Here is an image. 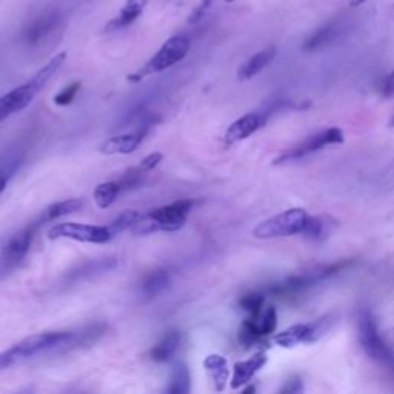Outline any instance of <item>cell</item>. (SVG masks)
I'll list each match as a JSON object with an SVG mask.
<instances>
[{
	"mask_svg": "<svg viewBox=\"0 0 394 394\" xmlns=\"http://www.w3.org/2000/svg\"><path fill=\"white\" fill-rule=\"evenodd\" d=\"M65 59L66 52H59L57 56L52 57L47 65L34 74L33 79H29L24 85H20L16 89L10 91L8 94L0 97V122L27 108L28 105L33 102V98L37 96V93L47 85L48 80L57 73L59 68L64 65Z\"/></svg>",
	"mask_w": 394,
	"mask_h": 394,
	"instance_id": "cell-1",
	"label": "cell"
},
{
	"mask_svg": "<svg viewBox=\"0 0 394 394\" xmlns=\"http://www.w3.org/2000/svg\"><path fill=\"white\" fill-rule=\"evenodd\" d=\"M194 203L196 202L191 199H182L170 203V205L159 207L153 211H149L148 214H142V217L136 222L131 230L136 234L177 231L185 225Z\"/></svg>",
	"mask_w": 394,
	"mask_h": 394,
	"instance_id": "cell-2",
	"label": "cell"
},
{
	"mask_svg": "<svg viewBox=\"0 0 394 394\" xmlns=\"http://www.w3.org/2000/svg\"><path fill=\"white\" fill-rule=\"evenodd\" d=\"M356 261L353 259H345L339 261L336 263L327 265V267L312 270L305 272V275L299 276H291L282 282H277L275 285L270 286V293L276 298H298V296L307 293L308 290H312L313 286L319 285L323 280H327L333 276L340 275L342 271H346L348 268H351Z\"/></svg>",
	"mask_w": 394,
	"mask_h": 394,
	"instance_id": "cell-3",
	"label": "cell"
},
{
	"mask_svg": "<svg viewBox=\"0 0 394 394\" xmlns=\"http://www.w3.org/2000/svg\"><path fill=\"white\" fill-rule=\"evenodd\" d=\"M189 47H191V42H189L188 37L185 36L170 37V39L162 45L161 50H159L156 54L140 68V70L128 75L126 78L128 82L138 83L151 74H157L161 71L168 70L170 66L176 65L188 54Z\"/></svg>",
	"mask_w": 394,
	"mask_h": 394,
	"instance_id": "cell-4",
	"label": "cell"
},
{
	"mask_svg": "<svg viewBox=\"0 0 394 394\" xmlns=\"http://www.w3.org/2000/svg\"><path fill=\"white\" fill-rule=\"evenodd\" d=\"M309 214L304 208H290L263 222L253 230V236L257 239H277L290 238L304 231Z\"/></svg>",
	"mask_w": 394,
	"mask_h": 394,
	"instance_id": "cell-5",
	"label": "cell"
},
{
	"mask_svg": "<svg viewBox=\"0 0 394 394\" xmlns=\"http://www.w3.org/2000/svg\"><path fill=\"white\" fill-rule=\"evenodd\" d=\"M359 342L371 359L381 365L394 368V351L384 340L370 309H362L359 314Z\"/></svg>",
	"mask_w": 394,
	"mask_h": 394,
	"instance_id": "cell-6",
	"label": "cell"
},
{
	"mask_svg": "<svg viewBox=\"0 0 394 394\" xmlns=\"http://www.w3.org/2000/svg\"><path fill=\"white\" fill-rule=\"evenodd\" d=\"M344 140H345V136L342 130H339V128H327V130L313 134L312 138H308L304 142L298 143V145L288 148L279 157H276V161L272 163L286 165V163H291L296 161H300V159L312 156L317 153V151L323 149L325 147L339 145V143H342Z\"/></svg>",
	"mask_w": 394,
	"mask_h": 394,
	"instance_id": "cell-7",
	"label": "cell"
},
{
	"mask_svg": "<svg viewBox=\"0 0 394 394\" xmlns=\"http://www.w3.org/2000/svg\"><path fill=\"white\" fill-rule=\"evenodd\" d=\"M333 325V316H323L308 323H296L277 333L275 344L282 348H294L300 344H313L319 340Z\"/></svg>",
	"mask_w": 394,
	"mask_h": 394,
	"instance_id": "cell-8",
	"label": "cell"
},
{
	"mask_svg": "<svg viewBox=\"0 0 394 394\" xmlns=\"http://www.w3.org/2000/svg\"><path fill=\"white\" fill-rule=\"evenodd\" d=\"M50 239H71L85 244H107L112 238L110 226L102 225H87V224H74L62 222L50 228Z\"/></svg>",
	"mask_w": 394,
	"mask_h": 394,
	"instance_id": "cell-9",
	"label": "cell"
},
{
	"mask_svg": "<svg viewBox=\"0 0 394 394\" xmlns=\"http://www.w3.org/2000/svg\"><path fill=\"white\" fill-rule=\"evenodd\" d=\"M277 327V313L275 307L262 308L259 313L249 316L239 330V342L244 346H251L261 342L263 337L275 333Z\"/></svg>",
	"mask_w": 394,
	"mask_h": 394,
	"instance_id": "cell-10",
	"label": "cell"
},
{
	"mask_svg": "<svg viewBox=\"0 0 394 394\" xmlns=\"http://www.w3.org/2000/svg\"><path fill=\"white\" fill-rule=\"evenodd\" d=\"M37 226H39L37 222L28 225L27 228L20 230L8 240V244H6L3 248L2 257H0V263H2V267L5 270L17 267V265L25 259L29 248H31V242Z\"/></svg>",
	"mask_w": 394,
	"mask_h": 394,
	"instance_id": "cell-11",
	"label": "cell"
},
{
	"mask_svg": "<svg viewBox=\"0 0 394 394\" xmlns=\"http://www.w3.org/2000/svg\"><path fill=\"white\" fill-rule=\"evenodd\" d=\"M59 13L50 11L47 14H42L41 17H37L29 24L24 31V41L29 47H39L45 41L48 39L52 33L56 31L59 25Z\"/></svg>",
	"mask_w": 394,
	"mask_h": 394,
	"instance_id": "cell-12",
	"label": "cell"
},
{
	"mask_svg": "<svg viewBox=\"0 0 394 394\" xmlns=\"http://www.w3.org/2000/svg\"><path fill=\"white\" fill-rule=\"evenodd\" d=\"M148 133V128H138L133 133H125L119 136H112L108 140H105L101 145L102 154H130L138 149V147L145 139V134Z\"/></svg>",
	"mask_w": 394,
	"mask_h": 394,
	"instance_id": "cell-13",
	"label": "cell"
},
{
	"mask_svg": "<svg viewBox=\"0 0 394 394\" xmlns=\"http://www.w3.org/2000/svg\"><path fill=\"white\" fill-rule=\"evenodd\" d=\"M265 122H267V120H265L263 115H259V112H249V115L239 117L238 120H234L228 126V130H226L225 143L226 145H233V143L248 139L249 136L259 130Z\"/></svg>",
	"mask_w": 394,
	"mask_h": 394,
	"instance_id": "cell-14",
	"label": "cell"
},
{
	"mask_svg": "<svg viewBox=\"0 0 394 394\" xmlns=\"http://www.w3.org/2000/svg\"><path fill=\"white\" fill-rule=\"evenodd\" d=\"M267 360H268L267 354H265L263 351H259L247 360L238 362L236 365H234V370H233L231 388L238 390V388H240V386L249 384V381H251V379L265 367Z\"/></svg>",
	"mask_w": 394,
	"mask_h": 394,
	"instance_id": "cell-15",
	"label": "cell"
},
{
	"mask_svg": "<svg viewBox=\"0 0 394 394\" xmlns=\"http://www.w3.org/2000/svg\"><path fill=\"white\" fill-rule=\"evenodd\" d=\"M117 263L119 262L117 259H115V257H102V259L85 262V263H82L80 267L74 268L68 272L66 282L78 284V282H82V280H88L96 276H101L103 275V272L115 270L117 267Z\"/></svg>",
	"mask_w": 394,
	"mask_h": 394,
	"instance_id": "cell-16",
	"label": "cell"
},
{
	"mask_svg": "<svg viewBox=\"0 0 394 394\" xmlns=\"http://www.w3.org/2000/svg\"><path fill=\"white\" fill-rule=\"evenodd\" d=\"M203 368L213 384L216 391H224L230 379L228 360L222 354H208L203 360Z\"/></svg>",
	"mask_w": 394,
	"mask_h": 394,
	"instance_id": "cell-17",
	"label": "cell"
},
{
	"mask_svg": "<svg viewBox=\"0 0 394 394\" xmlns=\"http://www.w3.org/2000/svg\"><path fill=\"white\" fill-rule=\"evenodd\" d=\"M147 6V0H125V3L122 8H120L119 14L108 22V25L105 27V31H117V29H122L133 25L136 20H138L143 10Z\"/></svg>",
	"mask_w": 394,
	"mask_h": 394,
	"instance_id": "cell-18",
	"label": "cell"
},
{
	"mask_svg": "<svg viewBox=\"0 0 394 394\" xmlns=\"http://www.w3.org/2000/svg\"><path fill=\"white\" fill-rule=\"evenodd\" d=\"M276 54H277L276 47H270V48H265L259 52H256L254 56L249 57L247 62H244V65L239 68V71H238L239 80L253 79L254 75L263 71L265 68H267L272 60H275Z\"/></svg>",
	"mask_w": 394,
	"mask_h": 394,
	"instance_id": "cell-19",
	"label": "cell"
},
{
	"mask_svg": "<svg viewBox=\"0 0 394 394\" xmlns=\"http://www.w3.org/2000/svg\"><path fill=\"white\" fill-rule=\"evenodd\" d=\"M182 342V335L177 330H170L165 333V336L159 340V342L153 346V350L149 351L151 359L154 362H168L174 354L177 353L179 346Z\"/></svg>",
	"mask_w": 394,
	"mask_h": 394,
	"instance_id": "cell-20",
	"label": "cell"
},
{
	"mask_svg": "<svg viewBox=\"0 0 394 394\" xmlns=\"http://www.w3.org/2000/svg\"><path fill=\"white\" fill-rule=\"evenodd\" d=\"M342 33V28H340L339 22H330L325 27L319 28L317 31H314L308 39L304 42V51H317L321 48H325L327 45L335 42L337 37Z\"/></svg>",
	"mask_w": 394,
	"mask_h": 394,
	"instance_id": "cell-21",
	"label": "cell"
},
{
	"mask_svg": "<svg viewBox=\"0 0 394 394\" xmlns=\"http://www.w3.org/2000/svg\"><path fill=\"white\" fill-rule=\"evenodd\" d=\"M170 284H171L170 272L166 270L159 268V270L148 272L145 279H143L142 293L147 299H153V298H156V296L161 294L162 291H165L166 288L170 286Z\"/></svg>",
	"mask_w": 394,
	"mask_h": 394,
	"instance_id": "cell-22",
	"label": "cell"
},
{
	"mask_svg": "<svg viewBox=\"0 0 394 394\" xmlns=\"http://www.w3.org/2000/svg\"><path fill=\"white\" fill-rule=\"evenodd\" d=\"M82 207H83V200H80V199H68V200H62V202H56L43 211L42 216L39 217V221H37V224L41 225V224H45V222L56 221V219L75 213V211H79Z\"/></svg>",
	"mask_w": 394,
	"mask_h": 394,
	"instance_id": "cell-23",
	"label": "cell"
},
{
	"mask_svg": "<svg viewBox=\"0 0 394 394\" xmlns=\"http://www.w3.org/2000/svg\"><path fill=\"white\" fill-rule=\"evenodd\" d=\"M333 228V221L325 216H309L302 236L309 239V240H323L325 238L330 236Z\"/></svg>",
	"mask_w": 394,
	"mask_h": 394,
	"instance_id": "cell-24",
	"label": "cell"
},
{
	"mask_svg": "<svg viewBox=\"0 0 394 394\" xmlns=\"http://www.w3.org/2000/svg\"><path fill=\"white\" fill-rule=\"evenodd\" d=\"M22 163V154L11 151L0 157V194L3 193V189L8 185L10 179L16 174L19 166Z\"/></svg>",
	"mask_w": 394,
	"mask_h": 394,
	"instance_id": "cell-25",
	"label": "cell"
},
{
	"mask_svg": "<svg viewBox=\"0 0 394 394\" xmlns=\"http://www.w3.org/2000/svg\"><path fill=\"white\" fill-rule=\"evenodd\" d=\"M122 191V187H120L119 180L117 182H105V184L97 185L94 189V202L98 208H108L110 205H112V202L117 199L119 193Z\"/></svg>",
	"mask_w": 394,
	"mask_h": 394,
	"instance_id": "cell-26",
	"label": "cell"
},
{
	"mask_svg": "<svg viewBox=\"0 0 394 394\" xmlns=\"http://www.w3.org/2000/svg\"><path fill=\"white\" fill-rule=\"evenodd\" d=\"M189 386H191V376H189L188 367L185 363H177L174 367L171 384L166 391L171 394H187L189 391Z\"/></svg>",
	"mask_w": 394,
	"mask_h": 394,
	"instance_id": "cell-27",
	"label": "cell"
},
{
	"mask_svg": "<svg viewBox=\"0 0 394 394\" xmlns=\"http://www.w3.org/2000/svg\"><path fill=\"white\" fill-rule=\"evenodd\" d=\"M142 217V213H139V211H125V213L122 214H119L115 221H112L108 226H110V230L112 233V236H117V234H120L122 231L128 230V228H133V226L136 225V222L139 221V219Z\"/></svg>",
	"mask_w": 394,
	"mask_h": 394,
	"instance_id": "cell-28",
	"label": "cell"
},
{
	"mask_svg": "<svg viewBox=\"0 0 394 394\" xmlns=\"http://www.w3.org/2000/svg\"><path fill=\"white\" fill-rule=\"evenodd\" d=\"M265 305V294L263 293H248L239 300V307L247 312L249 316L257 314Z\"/></svg>",
	"mask_w": 394,
	"mask_h": 394,
	"instance_id": "cell-29",
	"label": "cell"
},
{
	"mask_svg": "<svg viewBox=\"0 0 394 394\" xmlns=\"http://www.w3.org/2000/svg\"><path fill=\"white\" fill-rule=\"evenodd\" d=\"M147 174H148V173L140 170L139 166H136V168L128 170V171L124 174V177L119 180L120 187H122V191H124V189H133V188L140 187V185L143 184V180H145Z\"/></svg>",
	"mask_w": 394,
	"mask_h": 394,
	"instance_id": "cell-30",
	"label": "cell"
},
{
	"mask_svg": "<svg viewBox=\"0 0 394 394\" xmlns=\"http://www.w3.org/2000/svg\"><path fill=\"white\" fill-rule=\"evenodd\" d=\"M79 89H80L79 82H74L71 85L65 87L59 94L54 96V103L59 105V107H66V105H70L74 101V97L78 96Z\"/></svg>",
	"mask_w": 394,
	"mask_h": 394,
	"instance_id": "cell-31",
	"label": "cell"
},
{
	"mask_svg": "<svg viewBox=\"0 0 394 394\" xmlns=\"http://www.w3.org/2000/svg\"><path fill=\"white\" fill-rule=\"evenodd\" d=\"M216 0H200L199 5L196 6V8L191 11V14L188 16V24H197V22H200L203 17H205V14L211 10V6Z\"/></svg>",
	"mask_w": 394,
	"mask_h": 394,
	"instance_id": "cell-32",
	"label": "cell"
},
{
	"mask_svg": "<svg viewBox=\"0 0 394 394\" xmlns=\"http://www.w3.org/2000/svg\"><path fill=\"white\" fill-rule=\"evenodd\" d=\"M162 159H163L162 153H151V154H148V156L140 162L139 168L143 170V171H147V173L153 171V170L156 168V166L162 162Z\"/></svg>",
	"mask_w": 394,
	"mask_h": 394,
	"instance_id": "cell-33",
	"label": "cell"
},
{
	"mask_svg": "<svg viewBox=\"0 0 394 394\" xmlns=\"http://www.w3.org/2000/svg\"><path fill=\"white\" fill-rule=\"evenodd\" d=\"M280 391L282 393H304V385H302V381L299 379V376H293L288 379V381L285 382V385L280 388Z\"/></svg>",
	"mask_w": 394,
	"mask_h": 394,
	"instance_id": "cell-34",
	"label": "cell"
},
{
	"mask_svg": "<svg viewBox=\"0 0 394 394\" xmlns=\"http://www.w3.org/2000/svg\"><path fill=\"white\" fill-rule=\"evenodd\" d=\"M16 362H19V360H17V356H16V353H14L13 348H10V350H6L3 353H0V373L5 371L6 368H10L13 363H16Z\"/></svg>",
	"mask_w": 394,
	"mask_h": 394,
	"instance_id": "cell-35",
	"label": "cell"
},
{
	"mask_svg": "<svg viewBox=\"0 0 394 394\" xmlns=\"http://www.w3.org/2000/svg\"><path fill=\"white\" fill-rule=\"evenodd\" d=\"M381 96L384 98H391L394 96V70L388 75H386V79L384 80Z\"/></svg>",
	"mask_w": 394,
	"mask_h": 394,
	"instance_id": "cell-36",
	"label": "cell"
},
{
	"mask_svg": "<svg viewBox=\"0 0 394 394\" xmlns=\"http://www.w3.org/2000/svg\"><path fill=\"white\" fill-rule=\"evenodd\" d=\"M390 125H391V126H394V117L391 119V122H390Z\"/></svg>",
	"mask_w": 394,
	"mask_h": 394,
	"instance_id": "cell-37",
	"label": "cell"
},
{
	"mask_svg": "<svg viewBox=\"0 0 394 394\" xmlns=\"http://www.w3.org/2000/svg\"><path fill=\"white\" fill-rule=\"evenodd\" d=\"M225 2H228V3H231V2H234V0H225Z\"/></svg>",
	"mask_w": 394,
	"mask_h": 394,
	"instance_id": "cell-38",
	"label": "cell"
}]
</instances>
